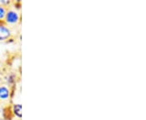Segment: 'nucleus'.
<instances>
[{
	"label": "nucleus",
	"instance_id": "4",
	"mask_svg": "<svg viewBox=\"0 0 146 120\" xmlns=\"http://www.w3.org/2000/svg\"><path fill=\"white\" fill-rule=\"evenodd\" d=\"M13 110H14V113L15 115L19 117V118H21L22 117V105L21 104H16L14 105L13 106Z\"/></svg>",
	"mask_w": 146,
	"mask_h": 120
},
{
	"label": "nucleus",
	"instance_id": "3",
	"mask_svg": "<svg viewBox=\"0 0 146 120\" xmlns=\"http://www.w3.org/2000/svg\"><path fill=\"white\" fill-rule=\"evenodd\" d=\"M9 97V90L5 86L0 87V98L1 99L6 100Z\"/></svg>",
	"mask_w": 146,
	"mask_h": 120
},
{
	"label": "nucleus",
	"instance_id": "5",
	"mask_svg": "<svg viewBox=\"0 0 146 120\" xmlns=\"http://www.w3.org/2000/svg\"><path fill=\"white\" fill-rule=\"evenodd\" d=\"M5 16H6L5 8L0 6V20H1V19H3V18H4Z\"/></svg>",
	"mask_w": 146,
	"mask_h": 120
},
{
	"label": "nucleus",
	"instance_id": "2",
	"mask_svg": "<svg viewBox=\"0 0 146 120\" xmlns=\"http://www.w3.org/2000/svg\"><path fill=\"white\" fill-rule=\"evenodd\" d=\"M11 32L8 28L4 25H0V40H5L10 37Z\"/></svg>",
	"mask_w": 146,
	"mask_h": 120
},
{
	"label": "nucleus",
	"instance_id": "1",
	"mask_svg": "<svg viewBox=\"0 0 146 120\" xmlns=\"http://www.w3.org/2000/svg\"><path fill=\"white\" fill-rule=\"evenodd\" d=\"M19 14L15 11H9L7 13H6V21L7 23L15 24L19 21Z\"/></svg>",
	"mask_w": 146,
	"mask_h": 120
}]
</instances>
